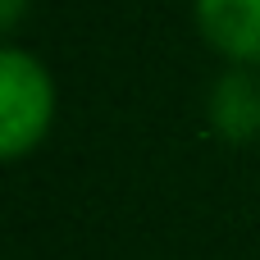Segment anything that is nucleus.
Listing matches in <instances>:
<instances>
[{"label": "nucleus", "instance_id": "nucleus-1", "mask_svg": "<svg viewBox=\"0 0 260 260\" xmlns=\"http://www.w3.org/2000/svg\"><path fill=\"white\" fill-rule=\"evenodd\" d=\"M55 114V87L27 50L0 46V160L27 155Z\"/></svg>", "mask_w": 260, "mask_h": 260}, {"label": "nucleus", "instance_id": "nucleus-2", "mask_svg": "<svg viewBox=\"0 0 260 260\" xmlns=\"http://www.w3.org/2000/svg\"><path fill=\"white\" fill-rule=\"evenodd\" d=\"M197 23L219 55L260 64V0H197Z\"/></svg>", "mask_w": 260, "mask_h": 260}, {"label": "nucleus", "instance_id": "nucleus-3", "mask_svg": "<svg viewBox=\"0 0 260 260\" xmlns=\"http://www.w3.org/2000/svg\"><path fill=\"white\" fill-rule=\"evenodd\" d=\"M210 123L229 142H251L260 137V78L251 73H229L210 91Z\"/></svg>", "mask_w": 260, "mask_h": 260}, {"label": "nucleus", "instance_id": "nucleus-4", "mask_svg": "<svg viewBox=\"0 0 260 260\" xmlns=\"http://www.w3.org/2000/svg\"><path fill=\"white\" fill-rule=\"evenodd\" d=\"M23 9H27V0H0V32L14 27V23L23 18Z\"/></svg>", "mask_w": 260, "mask_h": 260}]
</instances>
